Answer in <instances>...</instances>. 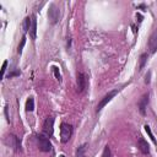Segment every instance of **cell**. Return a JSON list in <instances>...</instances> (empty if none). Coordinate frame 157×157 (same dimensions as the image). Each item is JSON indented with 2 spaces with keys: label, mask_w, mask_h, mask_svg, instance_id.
<instances>
[{
  "label": "cell",
  "mask_w": 157,
  "mask_h": 157,
  "mask_svg": "<svg viewBox=\"0 0 157 157\" xmlns=\"http://www.w3.org/2000/svg\"><path fill=\"white\" fill-rule=\"evenodd\" d=\"M37 142H38V148L42 152H50L52 151V144H50L47 135H44V134L37 135Z\"/></svg>",
  "instance_id": "cell-1"
},
{
  "label": "cell",
  "mask_w": 157,
  "mask_h": 157,
  "mask_svg": "<svg viewBox=\"0 0 157 157\" xmlns=\"http://www.w3.org/2000/svg\"><path fill=\"white\" fill-rule=\"evenodd\" d=\"M72 135V126L67 123H63L60 125V140L63 144H66Z\"/></svg>",
  "instance_id": "cell-2"
},
{
  "label": "cell",
  "mask_w": 157,
  "mask_h": 157,
  "mask_svg": "<svg viewBox=\"0 0 157 157\" xmlns=\"http://www.w3.org/2000/svg\"><path fill=\"white\" fill-rule=\"evenodd\" d=\"M43 134L47 135L48 137H50L53 135V131H54V118L53 117H48L44 123H43Z\"/></svg>",
  "instance_id": "cell-3"
},
{
  "label": "cell",
  "mask_w": 157,
  "mask_h": 157,
  "mask_svg": "<svg viewBox=\"0 0 157 157\" xmlns=\"http://www.w3.org/2000/svg\"><path fill=\"white\" fill-rule=\"evenodd\" d=\"M5 144L10 147H12L15 151H21V141L15 135H7L5 139Z\"/></svg>",
  "instance_id": "cell-4"
},
{
  "label": "cell",
  "mask_w": 157,
  "mask_h": 157,
  "mask_svg": "<svg viewBox=\"0 0 157 157\" xmlns=\"http://www.w3.org/2000/svg\"><path fill=\"white\" fill-rule=\"evenodd\" d=\"M59 16H60V12H59V9L56 7L55 4H52L49 6V11H48V17L50 20V22L53 25H55L58 21H59Z\"/></svg>",
  "instance_id": "cell-5"
},
{
  "label": "cell",
  "mask_w": 157,
  "mask_h": 157,
  "mask_svg": "<svg viewBox=\"0 0 157 157\" xmlns=\"http://www.w3.org/2000/svg\"><path fill=\"white\" fill-rule=\"evenodd\" d=\"M117 93H118V91H117V90L108 92V93H107V94H105V96H104V97L101 99V102L97 104V107H96V110H97V112H101V109H102V108H103V107H104V105H105L108 102H110V99H112V98H113V97H114Z\"/></svg>",
  "instance_id": "cell-6"
},
{
  "label": "cell",
  "mask_w": 157,
  "mask_h": 157,
  "mask_svg": "<svg viewBox=\"0 0 157 157\" xmlns=\"http://www.w3.org/2000/svg\"><path fill=\"white\" fill-rule=\"evenodd\" d=\"M148 49H150L151 53H156L157 52V28L150 36V39H148Z\"/></svg>",
  "instance_id": "cell-7"
},
{
  "label": "cell",
  "mask_w": 157,
  "mask_h": 157,
  "mask_svg": "<svg viewBox=\"0 0 157 157\" xmlns=\"http://www.w3.org/2000/svg\"><path fill=\"white\" fill-rule=\"evenodd\" d=\"M148 97H150V94L148 93H145L141 97V99L139 101V103H137V107H139V110H140L141 115H145L146 114V107H147V103H148Z\"/></svg>",
  "instance_id": "cell-8"
},
{
  "label": "cell",
  "mask_w": 157,
  "mask_h": 157,
  "mask_svg": "<svg viewBox=\"0 0 157 157\" xmlns=\"http://www.w3.org/2000/svg\"><path fill=\"white\" fill-rule=\"evenodd\" d=\"M76 83H77V92L81 93L85 91L86 88V77L82 72H78L77 74V80H76Z\"/></svg>",
  "instance_id": "cell-9"
},
{
  "label": "cell",
  "mask_w": 157,
  "mask_h": 157,
  "mask_svg": "<svg viewBox=\"0 0 157 157\" xmlns=\"http://www.w3.org/2000/svg\"><path fill=\"white\" fill-rule=\"evenodd\" d=\"M137 147H139V150L144 153V155H148L150 153V146H148V144H147V141L145 140V139H139V144H137Z\"/></svg>",
  "instance_id": "cell-10"
},
{
  "label": "cell",
  "mask_w": 157,
  "mask_h": 157,
  "mask_svg": "<svg viewBox=\"0 0 157 157\" xmlns=\"http://www.w3.org/2000/svg\"><path fill=\"white\" fill-rule=\"evenodd\" d=\"M36 34H37V20H36L34 16H32V25H31V28H29V36L34 39Z\"/></svg>",
  "instance_id": "cell-11"
},
{
  "label": "cell",
  "mask_w": 157,
  "mask_h": 157,
  "mask_svg": "<svg viewBox=\"0 0 157 157\" xmlns=\"http://www.w3.org/2000/svg\"><path fill=\"white\" fill-rule=\"evenodd\" d=\"M33 109H34V99L31 97V98H28L27 102H26V110H27V112H32Z\"/></svg>",
  "instance_id": "cell-12"
},
{
  "label": "cell",
  "mask_w": 157,
  "mask_h": 157,
  "mask_svg": "<svg viewBox=\"0 0 157 157\" xmlns=\"http://www.w3.org/2000/svg\"><path fill=\"white\" fill-rule=\"evenodd\" d=\"M146 60H147V54H146V53L141 54V56H140V65H139V70H142V69H144V66H145V64H146Z\"/></svg>",
  "instance_id": "cell-13"
},
{
  "label": "cell",
  "mask_w": 157,
  "mask_h": 157,
  "mask_svg": "<svg viewBox=\"0 0 157 157\" xmlns=\"http://www.w3.org/2000/svg\"><path fill=\"white\" fill-rule=\"evenodd\" d=\"M85 148H86L85 145L80 146V147L77 148V151H76V157H85Z\"/></svg>",
  "instance_id": "cell-14"
},
{
  "label": "cell",
  "mask_w": 157,
  "mask_h": 157,
  "mask_svg": "<svg viewBox=\"0 0 157 157\" xmlns=\"http://www.w3.org/2000/svg\"><path fill=\"white\" fill-rule=\"evenodd\" d=\"M31 25H32V17H26L25 18V31H29L31 28Z\"/></svg>",
  "instance_id": "cell-15"
},
{
  "label": "cell",
  "mask_w": 157,
  "mask_h": 157,
  "mask_svg": "<svg viewBox=\"0 0 157 157\" xmlns=\"http://www.w3.org/2000/svg\"><path fill=\"white\" fill-rule=\"evenodd\" d=\"M145 128V130H146V132L148 134V136H150V139L153 141V144H157V141H156V139H155V136H153V134H152V131H151V129H150V126L148 125H145L144 126Z\"/></svg>",
  "instance_id": "cell-16"
},
{
  "label": "cell",
  "mask_w": 157,
  "mask_h": 157,
  "mask_svg": "<svg viewBox=\"0 0 157 157\" xmlns=\"http://www.w3.org/2000/svg\"><path fill=\"white\" fill-rule=\"evenodd\" d=\"M25 44H26V37H22L21 43H20V45H18V48H17V53H18V54H21V53H22V49H23Z\"/></svg>",
  "instance_id": "cell-17"
},
{
  "label": "cell",
  "mask_w": 157,
  "mask_h": 157,
  "mask_svg": "<svg viewBox=\"0 0 157 157\" xmlns=\"http://www.w3.org/2000/svg\"><path fill=\"white\" fill-rule=\"evenodd\" d=\"M53 71H54V75H55L56 80H58V81H61V75H60L59 67H56V66H53Z\"/></svg>",
  "instance_id": "cell-18"
},
{
  "label": "cell",
  "mask_w": 157,
  "mask_h": 157,
  "mask_svg": "<svg viewBox=\"0 0 157 157\" xmlns=\"http://www.w3.org/2000/svg\"><path fill=\"white\" fill-rule=\"evenodd\" d=\"M102 157H112V152H110V148H109V146H105V147H104Z\"/></svg>",
  "instance_id": "cell-19"
},
{
  "label": "cell",
  "mask_w": 157,
  "mask_h": 157,
  "mask_svg": "<svg viewBox=\"0 0 157 157\" xmlns=\"http://www.w3.org/2000/svg\"><path fill=\"white\" fill-rule=\"evenodd\" d=\"M18 75H20V70H15V71H12V72H10V74L7 75V78H11V77L18 76Z\"/></svg>",
  "instance_id": "cell-20"
},
{
  "label": "cell",
  "mask_w": 157,
  "mask_h": 157,
  "mask_svg": "<svg viewBox=\"0 0 157 157\" xmlns=\"http://www.w3.org/2000/svg\"><path fill=\"white\" fill-rule=\"evenodd\" d=\"M6 66H7V61L5 60V61L2 63V67H1V76H4V74H5V70H6Z\"/></svg>",
  "instance_id": "cell-21"
},
{
  "label": "cell",
  "mask_w": 157,
  "mask_h": 157,
  "mask_svg": "<svg viewBox=\"0 0 157 157\" xmlns=\"http://www.w3.org/2000/svg\"><path fill=\"white\" fill-rule=\"evenodd\" d=\"M150 76H151V72L148 71L146 75V78H145V83H150Z\"/></svg>",
  "instance_id": "cell-22"
},
{
  "label": "cell",
  "mask_w": 157,
  "mask_h": 157,
  "mask_svg": "<svg viewBox=\"0 0 157 157\" xmlns=\"http://www.w3.org/2000/svg\"><path fill=\"white\" fill-rule=\"evenodd\" d=\"M136 17H137V18H139V21H140V22H141V21H142V16H141V15H140V13H137V15H136Z\"/></svg>",
  "instance_id": "cell-23"
},
{
  "label": "cell",
  "mask_w": 157,
  "mask_h": 157,
  "mask_svg": "<svg viewBox=\"0 0 157 157\" xmlns=\"http://www.w3.org/2000/svg\"><path fill=\"white\" fill-rule=\"evenodd\" d=\"M60 157H64V156H63V155H61V156H60Z\"/></svg>",
  "instance_id": "cell-24"
}]
</instances>
